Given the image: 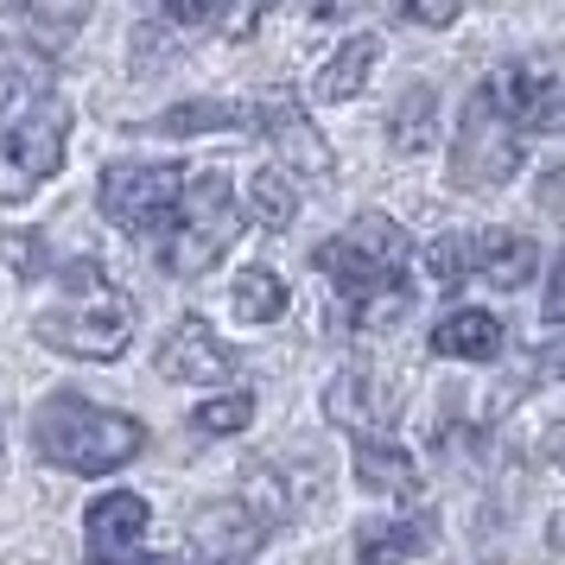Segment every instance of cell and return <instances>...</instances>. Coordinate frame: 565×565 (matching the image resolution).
I'll return each mask as SVG.
<instances>
[{
    "instance_id": "obj_15",
    "label": "cell",
    "mask_w": 565,
    "mask_h": 565,
    "mask_svg": "<svg viewBox=\"0 0 565 565\" xmlns=\"http://www.w3.org/2000/svg\"><path fill=\"white\" fill-rule=\"evenodd\" d=\"M255 134H267L274 147H280L299 172H331V153H324V140H318V128L306 121V108L292 103V96H267V103H255Z\"/></svg>"
},
{
    "instance_id": "obj_28",
    "label": "cell",
    "mask_w": 565,
    "mask_h": 565,
    "mask_svg": "<svg viewBox=\"0 0 565 565\" xmlns=\"http://www.w3.org/2000/svg\"><path fill=\"white\" fill-rule=\"evenodd\" d=\"M223 7H230V0H166V13H172L179 26H210V20H223Z\"/></svg>"
},
{
    "instance_id": "obj_2",
    "label": "cell",
    "mask_w": 565,
    "mask_h": 565,
    "mask_svg": "<svg viewBox=\"0 0 565 565\" xmlns=\"http://www.w3.org/2000/svg\"><path fill=\"white\" fill-rule=\"evenodd\" d=\"M134 324H140L134 299L108 280L96 260H71L57 274V299L39 306V318H32L45 350L77 356V362H115L134 343Z\"/></svg>"
},
{
    "instance_id": "obj_16",
    "label": "cell",
    "mask_w": 565,
    "mask_h": 565,
    "mask_svg": "<svg viewBox=\"0 0 565 565\" xmlns=\"http://www.w3.org/2000/svg\"><path fill=\"white\" fill-rule=\"evenodd\" d=\"M433 356L445 362H495L502 356V324H495V311H445L433 324Z\"/></svg>"
},
{
    "instance_id": "obj_6",
    "label": "cell",
    "mask_w": 565,
    "mask_h": 565,
    "mask_svg": "<svg viewBox=\"0 0 565 565\" xmlns=\"http://www.w3.org/2000/svg\"><path fill=\"white\" fill-rule=\"evenodd\" d=\"M426 260H433V274L445 286L483 280L495 292H514V286H527L540 274V242L514 230H470V235H438Z\"/></svg>"
},
{
    "instance_id": "obj_18",
    "label": "cell",
    "mask_w": 565,
    "mask_h": 565,
    "mask_svg": "<svg viewBox=\"0 0 565 565\" xmlns=\"http://www.w3.org/2000/svg\"><path fill=\"white\" fill-rule=\"evenodd\" d=\"M375 57H382V39L350 32V39L324 57V71L311 77V103H350V96H362V83H369V71H375Z\"/></svg>"
},
{
    "instance_id": "obj_5",
    "label": "cell",
    "mask_w": 565,
    "mask_h": 565,
    "mask_svg": "<svg viewBox=\"0 0 565 565\" xmlns=\"http://www.w3.org/2000/svg\"><path fill=\"white\" fill-rule=\"evenodd\" d=\"M184 172H191V166H172V159H159V166H108L103 184H96V210H103L121 235L159 248L166 230H172V216H179Z\"/></svg>"
},
{
    "instance_id": "obj_4",
    "label": "cell",
    "mask_w": 565,
    "mask_h": 565,
    "mask_svg": "<svg viewBox=\"0 0 565 565\" xmlns=\"http://www.w3.org/2000/svg\"><path fill=\"white\" fill-rule=\"evenodd\" d=\"M235 235H242V204H235V191H230V172L204 166V172H184L179 216H172L166 242L153 248V260L166 274H179V280H198V274H210L223 260V248H230Z\"/></svg>"
},
{
    "instance_id": "obj_25",
    "label": "cell",
    "mask_w": 565,
    "mask_h": 565,
    "mask_svg": "<svg viewBox=\"0 0 565 565\" xmlns=\"http://www.w3.org/2000/svg\"><path fill=\"white\" fill-rule=\"evenodd\" d=\"M191 419H198V433H210V438L242 433V426L255 419V394H223V401H204Z\"/></svg>"
},
{
    "instance_id": "obj_21",
    "label": "cell",
    "mask_w": 565,
    "mask_h": 565,
    "mask_svg": "<svg viewBox=\"0 0 565 565\" xmlns=\"http://www.w3.org/2000/svg\"><path fill=\"white\" fill-rule=\"evenodd\" d=\"M230 311L242 324H274V318H286V280L274 267H242L230 286Z\"/></svg>"
},
{
    "instance_id": "obj_17",
    "label": "cell",
    "mask_w": 565,
    "mask_h": 565,
    "mask_svg": "<svg viewBox=\"0 0 565 565\" xmlns=\"http://www.w3.org/2000/svg\"><path fill=\"white\" fill-rule=\"evenodd\" d=\"M356 477H362V489H375L387 502H413L419 495V463L394 438H356Z\"/></svg>"
},
{
    "instance_id": "obj_19",
    "label": "cell",
    "mask_w": 565,
    "mask_h": 565,
    "mask_svg": "<svg viewBox=\"0 0 565 565\" xmlns=\"http://www.w3.org/2000/svg\"><path fill=\"white\" fill-rule=\"evenodd\" d=\"M438 134V96L426 83H407L401 89V103L387 115V140H394V153H426Z\"/></svg>"
},
{
    "instance_id": "obj_27",
    "label": "cell",
    "mask_w": 565,
    "mask_h": 565,
    "mask_svg": "<svg viewBox=\"0 0 565 565\" xmlns=\"http://www.w3.org/2000/svg\"><path fill=\"white\" fill-rule=\"evenodd\" d=\"M401 13H407L413 26H451L463 13V0H401Z\"/></svg>"
},
{
    "instance_id": "obj_10",
    "label": "cell",
    "mask_w": 565,
    "mask_h": 565,
    "mask_svg": "<svg viewBox=\"0 0 565 565\" xmlns=\"http://www.w3.org/2000/svg\"><path fill=\"white\" fill-rule=\"evenodd\" d=\"M153 356H159V375H166V382H191V387H210V382H223V375L242 369V356L210 331L204 318H179Z\"/></svg>"
},
{
    "instance_id": "obj_22",
    "label": "cell",
    "mask_w": 565,
    "mask_h": 565,
    "mask_svg": "<svg viewBox=\"0 0 565 565\" xmlns=\"http://www.w3.org/2000/svg\"><path fill=\"white\" fill-rule=\"evenodd\" d=\"M426 553V527L413 521H362L356 527V565H407Z\"/></svg>"
},
{
    "instance_id": "obj_1",
    "label": "cell",
    "mask_w": 565,
    "mask_h": 565,
    "mask_svg": "<svg viewBox=\"0 0 565 565\" xmlns=\"http://www.w3.org/2000/svg\"><path fill=\"white\" fill-rule=\"evenodd\" d=\"M318 267L337 280V299H343V318L356 331H387L401 324L413 306V242L401 223L387 216H356L343 235H331L318 248Z\"/></svg>"
},
{
    "instance_id": "obj_29",
    "label": "cell",
    "mask_w": 565,
    "mask_h": 565,
    "mask_svg": "<svg viewBox=\"0 0 565 565\" xmlns=\"http://www.w3.org/2000/svg\"><path fill=\"white\" fill-rule=\"evenodd\" d=\"M267 7H274V0H235V13H230V32H235V39H242V32L255 26L260 13H267Z\"/></svg>"
},
{
    "instance_id": "obj_8",
    "label": "cell",
    "mask_w": 565,
    "mask_h": 565,
    "mask_svg": "<svg viewBox=\"0 0 565 565\" xmlns=\"http://www.w3.org/2000/svg\"><path fill=\"white\" fill-rule=\"evenodd\" d=\"M64 134H71V108L45 96L26 121L0 128V204H26L45 179L64 166Z\"/></svg>"
},
{
    "instance_id": "obj_13",
    "label": "cell",
    "mask_w": 565,
    "mask_h": 565,
    "mask_svg": "<svg viewBox=\"0 0 565 565\" xmlns=\"http://www.w3.org/2000/svg\"><path fill=\"white\" fill-rule=\"evenodd\" d=\"M89 7H96V0H0V20L20 32L39 57H52L83 32Z\"/></svg>"
},
{
    "instance_id": "obj_20",
    "label": "cell",
    "mask_w": 565,
    "mask_h": 565,
    "mask_svg": "<svg viewBox=\"0 0 565 565\" xmlns=\"http://www.w3.org/2000/svg\"><path fill=\"white\" fill-rule=\"evenodd\" d=\"M299 216V184L292 172L280 166H260L255 179H248V204H242V223H260V230H286Z\"/></svg>"
},
{
    "instance_id": "obj_14",
    "label": "cell",
    "mask_w": 565,
    "mask_h": 565,
    "mask_svg": "<svg viewBox=\"0 0 565 565\" xmlns=\"http://www.w3.org/2000/svg\"><path fill=\"white\" fill-rule=\"evenodd\" d=\"M324 413H331V426L356 438H387V426H394V401H382L375 375H362V369H343L324 387Z\"/></svg>"
},
{
    "instance_id": "obj_3",
    "label": "cell",
    "mask_w": 565,
    "mask_h": 565,
    "mask_svg": "<svg viewBox=\"0 0 565 565\" xmlns=\"http://www.w3.org/2000/svg\"><path fill=\"white\" fill-rule=\"evenodd\" d=\"M32 451L71 477H108L147 451V426L134 413L96 407L89 394H45L32 413Z\"/></svg>"
},
{
    "instance_id": "obj_12",
    "label": "cell",
    "mask_w": 565,
    "mask_h": 565,
    "mask_svg": "<svg viewBox=\"0 0 565 565\" xmlns=\"http://www.w3.org/2000/svg\"><path fill=\"white\" fill-rule=\"evenodd\" d=\"M147 521H153V509H147L134 489H108V495H96L89 514H83L89 559H96V565H134L140 540H147Z\"/></svg>"
},
{
    "instance_id": "obj_9",
    "label": "cell",
    "mask_w": 565,
    "mask_h": 565,
    "mask_svg": "<svg viewBox=\"0 0 565 565\" xmlns=\"http://www.w3.org/2000/svg\"><path fill=\"white\" fill-rule=\"evenodd\" d=\"M483 96L521 134H559V121H565V89H559V64L553 57H521V64L489 71Z\"/></svg>"
},
{
    "instance_id": "obj_11",
    "label": "cell",
    "mask_w": 565,
    "mask_h": 565,
    "mask_svg": "<svg viewBox=\"0 0 565 565\" xmlns=\"http://www.w3.org/2000/svg\"><path fill=\"white\" fill-rule=\"evenodd\" d=\"M267 527L274 521L255 502H210V509L191 514V553L210 565H242L248 553H260Z\"/></svg>"
},
{
    "instance_id": "obj_23",
    "label": "cell",
    "mask_w": 565,
    "mask_h": 565,
    "mask_svg": "<svg viewBox=\"0 0 565 565\" xmlns=\"http://www.w3.org/2000/svg\"><path fill=\"white\" fill-rule=\"evenodd\" d=\"M52 83V57H39L32 45H0V108H20V103H39Z\"/></svg>"
},
{
    "instance_id": "obj_26",
    "label": "cell",
    "mask_w": 565,
    "mask_h": 565,
    "mask_svg": "<svg viewBox=\"0 0 565 565\" xmlns=\"http://www.w3.org/2000/svg\"><path fill=\"white\" fill-rule=\"evenodd\" d=\"M39 248H45V242H39V235H0V255L13 260V267H20V274H45V267H52V260L39 255Z\"/></svg>"
},
{
    "instance_id": "obj_24",
    "label": "cell",
    "mask_w": 565,
    "mask_h": 565,
    "mask_svg": "<svg viewBox=\"0 0 565 565\" xmlns=\"http://www.w3.org/2000/svg\"><path fill=\"white\" fill-rule=\"evenodd\" d=\"M235 128L255 134V103H184L172 115H159V134H172V140H184V134H235Z\"/></svg>"
},
{
    "instance_id": "obj_7",
    "label": "cell",
    "mask_w": 565,
    "mask_h": 565,
    "mask_svg": "<svg viewBox=\"0 0 565 565\" xmlns=\"http://www.w3.org/2000/svg\"><path fill=\"white\" fill-rule=\"evenodd\" d=\"M521 159H527V134L514 128L509 115L483 96V83H477V96H470V108L458 121V140H451V184H463V191H502V184H514Z\"/></svg>"
}]
</instances>
